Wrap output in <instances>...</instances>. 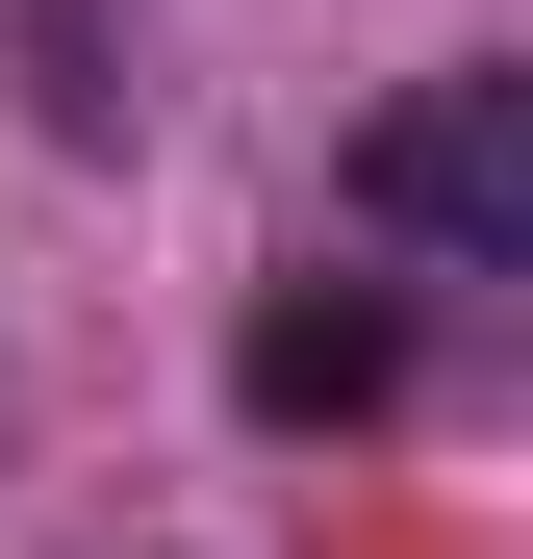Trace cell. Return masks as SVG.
<instances>
[{"mask_svg":"<svg viewBox=\"0 0 533 559\" xmlns=\"http://www.w3.org/2000/svg\"><path fill=\"white\" fill-rule=\"evenodd\" d=\"M355 229H407V254H533V76H508V51L407 76V103L355 128Z\"/></svg>","mask_w":533,"mask_h":559,"instance_id":"1","label":"cell"},{"mask_svg":"<svg viewBox=\"0 0 533 559\" xmlns=\"http://www.w3.org/2000/svg\"><path fill=\"white\" fill-rule=\"evenodd\" d=\"M229 407L254 432H381L407 407V306H381V280H280V306L229 331Z\"/></svg>","mask_w":533,"mask_h":559,"instance_id":"2","label":"cell"}]
</instances>
